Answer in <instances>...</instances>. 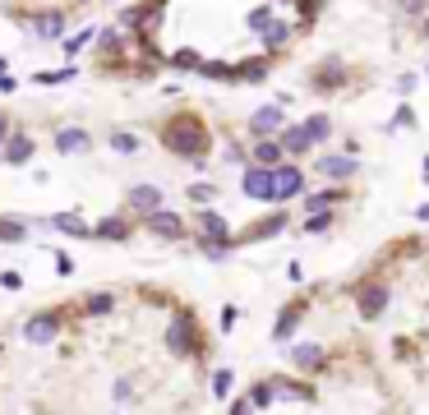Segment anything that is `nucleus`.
Segmentation results:
<instances>
[{
    "instance_id": "f257e3e1",
    "label": "nucleus",
    "mask_w": 429,
    "mask_h": 415,
    "mask_svg": "<svg viewBox=\"0 0 429 415\" xmlns=\"http://www.w3.org/2000/svg\"><path fill=\"white\" fill-rule=\"evenodd\" d=\"M157 143L189 166H208L203 157L212 153V130H208V121H198L194 111H180V116L157 125Z\"/></svg>"
},
{
    "instance_id": "f03ea898",
    "label": "nucleus",
    "mask_w": 429,
    "mask_h": 415,
    "mask_svg": "<svg viewBox=\"0 0 429 415\" xmlns=\"http://www.w3.org/2000/svg\"><path fill=\"white\" fill-rule=\"evenodd\" d=\"M166 346L171 355H185V360H203L208 351H203V337H198V318L194 309H176L171 323H166Z\"/></svg>"
},
{
    "instance_id": "7ed1b4c3",
    "label": "nucleus",
    "mask_w": 429,
    "mask_h": 415,
    "mask_svg": "<svg viewBox=\"0 0 429 415\" xmlns=\"http://www.w3.org/2000/svg\"><path fill=\"white\" fill-rule=\"evenodd\" d=\"M65 305H51V309H37L33 318H23V341H33V346H51L60 332H65Z\"/></svg>"
},
{
    "instance_id": "20e7f679",
    "label": "nucleus",
    "mask_w": 429,
    "mask_h": 415,
    "mask_svg": "<svg viewBox=\"0 0 429 415\" xmlns=\"http://www.w3.org/2000/svg\"><path fill=\"white\" fill-rule=\"evenodd\" d=\"M346 83H351V65H346L341 55H328L323 65L309 69V93H323V97H328V93H341Z\"/></svg>"
},
{
    "instance_id": "39448f33",
    "label": "nucleus",
    "mask_w": 429,
    "mask_h": 415,
    "mask_svg": "<svg viewBox=\"0 0 429 415\" xmlns=\"http://www.w3.org/2000/svg\"><path fill=\"white\" fill-rule=\"evenodd\" d=\"M14 23H28L37 37H46V42H55V37H65L69 33V14L65 10H23V14H14Z\"/></svg>"
},
{
    "instance_id": "423d86ee",
    "label": "nucleus",
    "mask_w": 429,
    "mask_h": 415,
    "mask_svg": "<svg viewBox=\"0 0 429 415\" xmlns=\"http://www.w3.org/2000/svg\"><path fill=\"white\" fill-rule=\"evenodd\" d=\"M282 125H286V97L254 111L250 121H245V134L250 139H273V134H282Z\"/></svg>"
},
{
    "instance_id": "0eeeda50",
    "label": "nucleus",
    "mask_w": 429,
    "mask_h": 415,
    "mask_svg": "<svg viewBox=\"0 0 429 415\" xmlns=\"http://www.w3.org/2000/svg\"><path fill=\"white\" fill-rule=\"evenodd\" d=\"M388 300H393V291H388L379 277H360V282H355V309H360L365 318H379L388 309Z\"/></svg>"
},
{
    "instance_id": "6e6552de",
    "label": "nucleus",
    "mask_w": 429,
    "mask_h": 415,
    "mask_svg": "<svg viewBox=\"0 0 429 415\" xmlns=\"http://www.w3.org/2000/svg\"><path fill=\"white\" fill-rule=\"evenodd\" d=\"M240 194H245V198H254V203H277V198H273V166H264V162L245 166V175H240Z\"/></svg>"
},
{
    "instance_id": "1a4fd4ad",
    "label": "nucleus",
    "mask_w": 429,
    "mask_h": 415,
    "mask_svg": "<svg viewBox=\"0 0 429 415\" xmlns=\"http://www.w3.org/2000/svg\"><path fill=\"white\" fill-rule=\"evenodd\" d=\"M286 226H291V217H286V208H282V212H268V217L250 222L245 231H236V245H259V240H273V236H282Z\"/></svg>"
},
{
    "instance_id": "9d476101",
    "label": "nucleus",
    "mask_w": 429,
    "mask_h": 415,
    "mask_svg": "<svg viewBox=\"0 0 429 415\" xmlns=\"http://www.w3.org/2000/svg\"><path fill=\"white\" fill-rule=\"evenodd\" d=\"M296 194H305V171L296 162H277L273 166V198L286 203V198H296Z\"/></svg>"
},
{
    "instance_id": "9b49d317",
    "label": "nucleus",
    "mask_w": 429,
    "mask_h": 415,
    "mask_svg": "<svg viewBox=\"0 0 429 415\" xmlns=\"http://www.w3.org/2000/svg\"><path fill=\"white\" fill-rule=\"evenodd\" d=\"M143 226L153 231V236H162V240H185V217H176V212H166V208H153V212H143Z\"/></svg>"
},
{
    "instance_id": "f8f14e48",
    "label": "nucleus",
    "mask_w": 429,
    "mask_h": 415,
    "mask_svg": "<svg viewBox=\"0 0 429 415\" xmlns=\"http://www.w3.org/2000/svg\"><path fill=\"white\" fill-rule=\"evenodd\" d=\"M314 166H319L323 180H341V185H346V180H355V171H360L355 153H328V157H319Z\"/></svg>"
},
{
    "instance_id": "ddd939ff",
    "label": "nucleus",
    "mask_w": 429,
    "mask_h": 415,
    "mask_svg": "<svg viewBox=\"0 0 429 415\" xmlns=\"http://www.w3.org/2000/svg\"><path fill=\"white\" fill-rule=\"evenodd\" d=\"M134 236V222L130 212H116V217H97L93 222V240H111V245H121Z\"/></svg>"
},
{
    "instance_id": "4468645a",
    "label": "nucleus",
    "mask_w": 429,
    "mask_h": 415,
    "mask_svg": "<svg viewBox=\"0 0 429 415\" xmlns=\"http://www.w3.org/2000/svg\"><path fill=\"white\" fill-rule=\"evenodd\" d=\"M291 360H296L300 374H328V351H323L319 341H300V346H291Z\"/></svg>"
},
{
    "instance_id": "2eb2a0df",
    "label": "nucleus",
    "mask_w": 429,
    "mask_h": 415,
    "mask_svg": "<svg viewBox=\"0 0 429 415\" xmlns=\"http://www.w3.org/2000/svg\"><path fill=\"white\" fill-rule=\"evenodd\" d=\"M0 148H5V166H28V162H33V153H37V139H33V134H19V130H14L10 139L0 143Z\"/></svg>"
},
{
    "instance_id": "dca6fc26",
    "label": "nucleus",
    "mask_w": 429,
    "mask_h": 415,
    "mask_svg": "<svg viewBox=\"0 0 429 415\" xmlns=\"http://www.w3.org/2000/svg\"><path fill=\"white\" fill-rule=\"evenodd\" d=\"M309 314V300H291V305H282V314H277V323H273V341H286L291 332L300 328V318Z\"/></svg>"
},
{
    "instance_id": "f3484780",
    "label": "nucleus",
    "mask_w": 429,
    "mask_h": 415,
    "mask_svg": "<svg viewBox=\"0 0 429 415\" xmlns=\"http://www.w3.org/2000/svg\"><path fill=\"white\" fill-rule=\"evenodd\" d=\"M153 208H162V189L157 185H134L130 189V203H125L130 217H143V212H153Z\"/></svg>"
},
{
    "instance_id": "a211bd4d",
    "label": "nucleus",
    "mask_w": 429,
    "mask_h": 415,
    "mask_svg": "<svg viewBox=\"0 0 429 415\" xmlns=\"http://www.w3.org/2000/svg\"><path fill=\"white\" fill-rule=\"evenodd\" d=\"M93 148V134L79 130V125H65V130H55V153H88Z\"/></svg>"
},
{
    "instance_id": "6ab92c4d",
    "label": "nucleus",
    "mask_w": 429,
    "mask_h": 415,
    "mask_svg": "<svg viewBox=\"0 0 429 415\" xmlns=\"http://www.w3.org/2000/svg\"><path fill=\"white\" fill-rule=\"evenodd\" d=\"M277 139H282V153H286V157H305L309 148H314V139L305 134V125H282V134H277Z\"/></svg>"
},
{
    "instance_id": "aec40b11",
    "label": "nucleus",
    "mask_w": 429,
    "mask_h": 415,
    "mask_svg": "<svg viewBox=\"0 0 429 415\" xmlns=\"http://www.w3.org/2000/svg\"><path fill=\"white\" fill-rule=\"evenodd\" d=\"M198 240H236V231L226 226L212 208H203V217H198ZM236 250H240V245H236Z\"/></svg>"
},
{
    "instance_id": "412c9836",
    "label": "nucleus",
    "mask_w": 429,
    "mask_h": 415,
    "mask_svg": "<svg viewBox=\"0 0 429 415\" xmlns=\"http://www.w3.org/2000/svg\"><path fill=\"white\" fill-rule=\"evenodd\" d=\"M254 148H250V162H264V166H277V162H286V153H282V139H250Z\"/></svg>"
},
{
    "instance_id": "4be33fe9",
    "label": "nucleus",
    "mask_w": 429,
    "mask_h": 415,
    "mask_svg": "<svg viewBox=\"0 0 429 415\" xmlns=\"http://www.w3.org/2000/svg\"><path fill=\"white\" fill-rule=\"evenodd\" d=\"M346 198H351V194H346V185L337 180V185H328V189L305 194V208H309V212H319V208H337V203H346Z\"/></svg>"
},
{
    "instance_id": "5701e85b",
    "label": "nucleus",
    "mask_w": 429,
    "mask_h": 415,
    "mask_svg": "<svg viewBox=\"0 0 429 415\" xmlns=\"http://www.w3.org/2000/svg\"><path fill=\"white\" fill-rule=\"evenodd\" d=\"M51 226L60 231V236H74V240H93V226L83 217H79V212H55L51 217Z\"/></svg>"
},
{
    "instance_id": "b1692460",
    "label": "nucleus",
    "mask_w": 429,
    "mask_h": 415,
    "mask_svg": "<svg viewBox=\"0 0 429 415\" xmlns=\"http://www.w3.org/2000/svg\"><path fill=\"white\" fill-rule=\"evenodd\" d=\"M111 309H116V295L111 291H88L79 300V314H88V318H107Z\"/></svg>"
},
{
    "instance_id": "393cba45",
    "label": "nucleus",
    "mask_w": 429,
    "mask_h": 415,
    "mask_svg": "<svg viewBox=\"0 0 429 415\" xmlns=\"http://www.w3.org/2000/svg\"><path fill=\"white\" fill-rule=\"evenodd\" d=\"M277 55H259V60H245V65H236V83H259V79H268V69H273Z\"/></svg>"
},
{
    "instance_id": "a878e982",
    "label": "nucleus",
    "mask_w": 429,
    "mask_h": 415,
    "mask_svg": "<svg viewBox=\"0 0 429 415\" xmlns=\"http://www.w3.org/2000/svg\"><path fill=\"white\" fill-rule=\"evenodd\" d=\"M296 33H300V28H286L282 19H273V23H268V33H264V46H268V55H282L277 46H286V42H291Z\"/></svg>"
},
{
    "instance_id": "bb28decb",
    "label": "nucleus",
    "mask_w": 429,
    "mask_h": 415,
    "mask_svg": "<svg viewBox=\"0 0 429 415\" xmlns=\"http://www.w3.org/2000/svg\"><path fill=\"white\" fill-rule=\"evenodd\" d=\"M28 240V222L23 217H0V245H19Z\"/></svg>"
},
{
    "instance_id": "cd10ccee",
    "label": "nucleus",
    "mask_w": 429,
    "mask_h": 415,
    "mask_svg": "<svg viewBox=\"0 0 429 415\" xmlns=\"http://www.w3.org/2000/svg\"><path fill=\"white\" fill-rule=\"evenodd\" d=\"M300 125H305V134L314 143H328L332 139V121H328V116H309V121H300Z\"/></svg>"
},
{
    "instance_id": "c85d7f7f",
    "label": "nucleus",
    "mask_w": 429,
    "mask_h": 415,
    "mask_svg": "<svg viewBox=\"0 0 429 415\" xmlns=\"http://www.w3.org/2000/svg\"><path fill=\"white\" fill-rule=\"evenodd\" d=\"M111 148H116L121 157H134V153H139V134H130V130H116V134H111Z\"/></svg>"
},
{
    "instance_id": "c756f323",
    "label": "nucleus",
    "mask_w": 429,
    "mask_h": 415,
    "mask_svg": "<svg viewBox=\"0 0 429 415\" xmlns=\"http://www.w3.org/2000/svg\"><path fill=\"white\" fill-rule=\"evenodd\" d=\"M332 208H319V212H309V222H305V236H323V231L332 226Z\"/></svg>"
},
{
    "instance_id": "7c9ffc66",
    "label": "nucleus",
    "mask_w": 429,
    "mask_h": 415,
    "mask_svg": "<svg viewBox=\"0 0 429 415\" xmlns=\"http://www.w3.org/2000/svg\"><path fill=\"white\" fill-rule=\"evenodd\" d=\"M273 19H277V14H273V5H259V10H254L245 23H250V33H259V37H264V33H268V23H273Z\"/></svg>"
},
{
    "instance_id": "2f4dec72",
    "label": "nucleus",
    "mask_w": 429,
    "mask_h": 415,
    "mask_svg": "<svg viewBox=\"0 0 429 415\" xmlns=\"http://www.w3.org/2000/svg\"><path fill=\"white\" fill-rule=\"evenodd\" d=\"M189 198H194L198 208H208L212 198H217V185H212V180H194V185H189Z\"/></svg>"
},
{
    "instance_id": "473e14b6",
    "label": "nucleus",
    "mask_w": 429,
    "mask_h": 415,
    "mask_svg": "<svg viewBox=\"0 0 429 415\" xmlns=\"http://www.w3.org/2000/svg\"><path fill=\"white\" fill-rule=\"evenodd\" d=\"M388 130H416V111L402 102V107L393 111V121H388Z\"/></svg>"
},
{
    "instance_id": "72a5a7b5",
    "label": "nucleus",
    "mask_w": 429,
    "mask_h": 415,
    "mask_svg": "<svg viewBox=\"0 0 429 415\" xmlns=\"http://www.w3.org/2000/svg\"><path fill=\"white\" fill-rule=\"evenodd\" d=\"M93 37H97V28H88V33H74V37H69L65 46H60V55H79V51H83V46L93 42Z\"/></svg>"
},
{
    "instance_id": "f704fd0d",
    "label": "nucleus",
    "mask_w": 429,
    "mask_h": 415,
    "mask_svg": "<svg viewBox=\"0 0 429 415\" xmlns=\"http://www.w3.org/2000/svg\"><path fill=\"white\" fill-rule=\"evenodd\" d=\"M231 388H236L231 369H217V374H212V397H231Z\"/></svg>"
},
{
    "instance_id": "c9c22d12",
    "label": "nucleus",
    "mask_w": 429,
    "mask_h": 415,
    "mask_svg": "<svg viewBox=\"0 0 429 415\" xmlns=\"http://www.w3.org/2000/svg\"><path fill=\"white\" fill-rule=\"evenodd\" d=\"M402 14H411V19H420V14H429V0H393Z\"/></svg>"
},
{
    "instance_id": "e433bc0d",
    "label": "nucleus",
    "mask_w": 429,
    "mask_h": 415,
    "mask_svg": "<svg viewBox=\"0 0 429 415\" xmlns=\"http://www.w3.org/2000/svg\"><path fill=\"white\" fill-rule=\"evenodd\" d=\"M236 318H240V309H236V305H222V332H231Z\"/></svg>"
},
{
    "instance_id": "4c0bfd02",
    "label": "nucleus",
    "mask_w": 429,
    "mask_h": 415,
    "mask_svg": "<svg viewBox=\"0 0 429 415\" xmlns=\"http://www.w3.org/2000/svg\"><path fill=\"white\" fill-rule=\"evenodd\" d=\"M245 157H250V153L240 148V139H231V143H226V162H240V166H245Z\"/></svg>"
},
{
    "instance_id": "58836bf2",
    "label": "nucleus",
    "mask_w": 429,
    "mask_h": 415,
    "mask_svg": "<svg viewBox=\"0 0 429 415\" xmlns=\"http://www.w3.org/2000/svg\"><path fill=\"white\" fill-rule=\"evenodd\" d=\"M416 93V74H402L397 79V97H411Z\"/></svg>"
},
{
    "instance_id": "ea45409f",
    "label": "nucleus",
    "mask_w": 429,
    "mask_h": 415,
    "mask_svg": "<svg viewBox=\"0 0 429 415\" xmlns=\"http://www.w3.org/2000/svg\"><path fill=\"white\" fill-rule=\"evenodd\" d=\"M55 273H60V277L74 273V259H69V254H60V250H55Z\"/></svg>"
},
{
    "instance_id": "a19ab883",
    "label": "nucleus",
    "mask_w": 429,
    "mask_h": 415,
    "mask_svg": "<svg viewBox=\"0 0 429 415\" xmlns=\"http://www.w3.org/2000/svg\"><path fill=\"white\" fill-rule=\"evenodd\" d=\"M0 286H5V291H19V286H23V277L10 268V273H0Z\"/></svg>"
},
{
    "instance_id": "79ce46f5",
    "label": "nucleus",
    "mask_w": 429,
    "mask_h": 415,
    "mask_svg": "<svg viewBox=\"0 0 429 415\" xmlns=\"http://www.w3.org/2000/svg\"><path fill=\"white\" fill-rule=\"evenodd\" d=\"M10 134H14V130H10V121H5V116H0V143L10 139Z\"/></svg>"
},
{
    "instance_id": "37998d69",
    "label": "nucleus",
    "mask_w": 429,
    "mask_h": 415,
    "mask_svg": "<svg viewBox=\"0 0 429 415\" xmlns=\"http://www.w3.org/2000/svg\"><path fill=\"white\" fill-rule=\"evenodd\" d=\"M416 28H420V37L429 42V19H425V14H420V23H416Z\"/></svg>"
},
{
    "instance_id": "c03bdc74",
    "label": "nucleus",
    "mask_w": 429,
    "mask_h": 415,
    "mask_svg": "<svg viewBox=\"0 0 429 415\" xmlns=\"http://www.w3.org/2000/svg\"><path fill=\"white\" fill-rule=\"evenodd\" d=\"M416 217H420V222H429V203H420V208H416Z\"/></svg>"
},
{
    "instance_id": "a18cd8bd",
    "label": "nucleus",
    "mask_w": 429,
    "mask_h": 415,
    "mask_svg": "<svg viewBox=\"0 0 429 415\" xmlns=\"http://www.w3.org/2000/svg\"><path fill=\"white\" fill-rule=\"evenodd\" d=\"M420 175H425V180H429V157H425V166H420Z\"/></svg>"
},
{
    "instance_id": "49530a36",
    "label": "nucleus",
    "mask_w": 429,
    "mask_h": 415,
    "mask_svg": "<svg viewBox=\"0 0 429 415\" xmlns=\"http://www.w3.org/2000/svg\"><path fill=\"white\" fill-rule=\"evenodd\" d=\"M0 166H5V148H0Z\"/></svg>"
},
{
    "instance_id": "de8ad7c7",
    "label": "nucleus",
    "mask_w": 429,
    "mask_h": 415,
    "mask_svg": "<svg viewBox=\"0 0 429 415\" xmlns=\"http://www.w3.org/2000/svg\"><path fill=\"white\" fill-rule=\"evenodd\" d=\"M0 74H5V60H0Z\"/></svg>"
}]
</instances>
